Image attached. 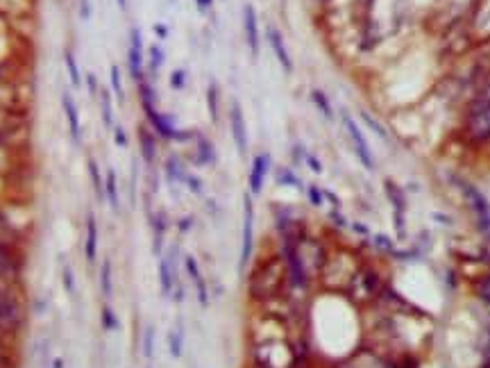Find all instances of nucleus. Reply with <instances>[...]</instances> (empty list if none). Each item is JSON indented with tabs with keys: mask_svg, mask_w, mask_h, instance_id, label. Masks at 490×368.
<instances>
[{
	"mask_svg": "<svg viewBox=\"0 0 490 368\" xmlns=\"http://www.w3.org/2000/svg\"><path fill=\"white\" fill-rule=\"evenodd\" d=\"M286 275V266L282 259H270L268 264H263L259 271H254L252 280H250V293L254 298H268L279 291L282 280Z\"/></svg>",
	"mask_w": 490,
	"mask_h": 368,
	"instance_id": "1",
	"label": "nucleus"
},
{
	"mask_svg": "<svg viewBox=\"0 0 490 368\" xmlns=\"http://www.w3.org/2000/svg\"><path fill=\"white\" fill-rule=\"evenodd\" d=\"M252 248H254V202H252V193L248 191L243 196V234H241V259H239L241 271H245V266L250 264Z\"/></svg>",
	"mask_w": 490,
	"mask_h": 368,
	"instance_id": "2",
	"label": "nucleus"
},
{
	"mask_svg": "<svg viewBox=\"0 0 490 368\" xmlns=\"http://www.w3.org/2000/svg\"><path fill=\"white\" fill-rule=\"evenodd\" d=\"M341 118H343V125H345V130H347V137H350L352 146H354L356 157H359V161L363 164V166H365L367 171H375V157H372V150H370V146H367V141H365V137H363V132H361V128H359V123H356L350 114H347V111H343Z\"/></svg>",
	"mask_w": 490,
	"mask_h": 368,
	"instance_id": "3",
	"label": "nucleus"
},
{
	"mask_svg": "<svg viewBox=\"0 0 490 368\" xmlns=\"http://www.w3.org/2000/svg\"><path fill=\"white\" fill-rule=\"evenodd\" d=\"M350 291L354 295V300L359 302L375 298L377 291H379V275L372 269H363L359 273H354L350 280Z\"/></svg>",
	"mask_w": 490,
	"mask_h": 368,
	"instance_id": "4",
	"label": "nucleus"
},
{
	"mask_svg": "<svg viewBox=\"0 0 490 368\" xmlns=\"http://www.w3.org/2000/svg\"><path fill=\"white\" fill-rule=\"evenodd\" d=\"M467 135L472 141L490 139V100L479 102L467 118Z\"/></svg>",
	"mask_w": 490,
	"mask_h": 368,
	"instance_id": "5",
	"label": "nucleus"
},
{
	"mask_svg": "<svg viewBox=\"0 0 490 368\" xmlns=\"http://www.w3.org/2000/svg\"><path fill=\"white\" fill-rule=\"evenodd\" d=\"M270 168H272V159L268 152H259V155L252 157L250 173H248V191L252 196H259L263 191V184H265V178H268Z\"/></svg>",
	"mask_w": 490,
	"mask_h": 368,
	"instance_id": "6",
	"label": "nucleus"
},
{
	"mask_svg": "<svg viewBox=\"0 0 490 368\" xmlns=\"http://www.w3.org/2000/svg\"><path fill=\"white\" fill-rule=\"evenodd\" d=\"M230 130H232V139H234V146H237L239 155L245 157L248 155V125H245V116H243V109L239 105V100H232V107H230Z\"/></svg>",
	"mask_w": 490,
	"mask_h": 368,
	"instance_id": "7",
	"label": "nucleus"
},
{
	"mask_svg": "<svg viewBox=\"0 0 490 368\" xmlns=\"http://www.w3.org/2000/svg\"><path fill=\"white\" fill-rule=\"evenodd\" d=\"M458 187H461L463 196L470 200V207H472V211L477 214L479 225H482L484 230H490V204L482 196V191H479L477 187H472L470 182H463V180H458Z\"/></svg>",
	"mask_w": 490,
	"mask_h": 368,
	"instance_id": "8",
	"label": "nucleus"
},
{
	"mask_svg": "<svg viewBox=\"0 0 490 368\" xmlns=\"http://www.w3.org/2000/svg\"><path fill=\"white\" fill-rule=\"evenodd\" d=\"M127 68H130L132 80H137V82L143 80V39H141V30L139 27H132L130 30Z\"/></svg>",
	"mask_w": 490,
	"mask_h": 368,
	"instance_id": "9",
	"label": "nucleus"
},
{
	"mask_svg": "<svg viewBox=\"0 0 490 368\" xmlns=\"http://www.w3.org/2000/svg\"><path fill=\"white\" fill-rule=\"evenodd\" d=\"M384 189H386V196L391 198L393 202V219H395V232H397V237L404 239V234H406V223H404V211H406V200H404V193L402 189L397 187L395 182L388 180L384 184Z\"/></svg>",
	"mask_w": 490,
	"mask_h": 368,
	"instance_id": "10",
	"label": "nucleus"
},
{
	"mask_svg": "<svg viewBox=\"0 0 490 368\" xmlns=\"http://www.w3.org/2000/svg\"><path fill=\"white\" fill-rule=\"evenodd\" d=\"M243 30H245V41H248L250 53L257 57L259 55V46H261L259 18H257V9H254L250 3L243 5Z\"/></svg>",
	"mask_w": 490,
	"mask_h": 368,
	"instance_id": "11",
	"label": "nucleus"
},
{
	"mask_svg": "<svg viewBox=\"0 0 490 368\" xmlns=\"http://www.w3.org/2000/svg\"><path fill=\"white\" fill-rule=\"evenodd\" d=\"M61 109H64V116H66L68 135L77 146V143L82 141V121H80V111H77V105H75V98L70 96L68 91L61 94Z\"/></svg>",
	"mask_w": 490,
	"mask_h": 368,
	"instance_id": "12",
	"label": "nucleus"
},
{
	"mask_svg": "<svg viewBox=\"0 0 490 368\" xmlns=\"http://www.w3.org/2000/svg\"><path fill=\"white\" fill-rule=\"evenodd\" d=\"M265 37H268V44L272 48L275 57H277L279 66L284 68V73H293V59L289 55V48H286V41H284L279 30L275 25H268V27H265Z\"/></svg>",
	"mask_w": 490,
	"mask_h": 368,
	"instance_id": "13",
	"label": "nucleus"
},
{
	"mask_svg": "<svg viewBox=\"0 0 490 368\" xmlns=\"http://www.w3.org/2000/svg\"><path fill=\"white\" fill-rule=\"evenodd\" d=\"M177 269H175V259H172V250L170 254H161L159 257V286L163 295H170L175 289L177 282Z\"/></svg>",
	"mask_w": 490,
	"mask_h": 368,
	"instance_id": "14",
	"label": "nucleus"
},
{
	"mask_svg": "<svg viewBox=\"0 0 490 368\" xmlns=\"http://www.w3.org/2000/svg\"><path fill=\"white\" fill-rule=\"evenodd\" d=\"M84 259L89 264L98 259V221L94 214H89L84 223Z\"/></svg>",
	"mask_w": 490,
	"mask_h": 368,
	"instance_id": "15",
	"label": "nucleus"
},
{
	"mask_svg": "<svg viewBox=\"0 0 490 368\" xmlns=\"http://www.w3.org/2000/svg\"><path fill=\"white\" fill-rule=\"evenodd\" d=\"M18 319H20V305L12 295L0 291V323H18Z\"/></svg>",
	"mask_w": 490,
	"mask_h": 368,
	"instance_id": "16",
	"label": "nucleus"
},
{
	"mask_svg": "<svg viewBox=\"0 0 490 368\" xmlns=\"http://www.w3.org/2000/svg\"><path fill=\"white\" fill-rule=\"evenodd\" d=\"M105 200L111 207V211H118L120 209V193H118V176L114 168L107 171L105 176Z\"/></svg>",
	"mask_w": 490,
	"mask_h": 368,
	"instance_id": "17",
	"label": "nucleus"
},
{
	"mask_svg": "<svg viewBox=\"0 0 490 368\" xmlns=\"http://www.w3.org/2000/svg\"><path fill=\"white\" fill-rule=\"evenodd\" d=\"M100 116L102 123H105L107 130H114V105H111V89L102 87L100 89Z\"/></svg>",
	"mask_w": 490,
	"mask_h": 368,
	"instance_id": "18",
	"label": "nucleus"
},
{
	"mask_svg": "<svg viewBox=\"0 0 490 368\" xmlns=\"http://www.w3.org/2000/svg\"><path fill=\"white\" fill-rule=\"evenodd\" d=\"M87 168H89L91 187H94V193H96L98 202H105V180H102V173H100L98 161H96L94 157H89V161H87Z\"/></svg>",
	"mask_w": 490,
	"mask_h": 368,
	"instance_id": "19",
	"label": "nucleus"
},
{
	"mask_svg": "<svg viewBox=\"0 0 490 368\" xmlns=\"http://www.w3.org/2000/svg\"><path fill=\"white\" fill-rule=\"evenodd\" d=\"M277 184H279V187L298 189V191H304V187H306V184L298 178V173H295L293 168H289V166H279L277 168Z\"/></svg>",
	"mask_w": 490,
	"mask_h": 368,
	"instance_id": "20",
	"label": "nucleus"
},
{
	"mask_svg": "<svg viewBox=\"0 0 490 368\" xmlns=\"http://www.w3.org/2000/svg\"><path fill=\"white\" fill-rule=\"evenodd\" d=\"M139 143H141V157L146 159V164H152L155 161V137L150 135L148 130H139Z\"/></svg>",
	"mask_w": 490,
	"mask_h": 368,
	"instance_id": "21",
	"label": "nucleus"
},
{
	"mask_svg": "<svg viewBox=\"0 0 490 368\" xmlns=\"http://www.w3.org/2000/svg\"><path fill=\"white\" fill-rule=\"evenodd\" d=\"M187 176H189V171H187V166H184V164H182L180 159L170 157V159L166 161V178H168L170 182L184 184V182H187Z\"/></svg>",
	"mask_w": 490,
	"mask_h": 368,
	"instance_id": "22",
	"label": "nucleus"
},
{
	"mask_svg": "<svg viewBox=\"0 0 490 368\" xmlns=\"http://www.w3.org/2000/svg\"><path fill=\"white\" fill-rule=\"evenodd\" d=\"M64 66H66V73H68L70 85H73L75 89H80V87H82L80 64H77V59H75V55H73V53H70V50H66V55H64Z\"/></svg>",
	"mask_w": 490,
	"mask_h": 368,
	"instance_id": "23",
	"label": "nucleus"
},
{
	"mask_svg": "<svg viewBox=\"0 0 490 368\" xmlns=\"http://www.w3.org/2000/svg\"><path fill=\"white\" fill-rule=\"evenodd\" d=\"M100 291L105 298H111L114 295V282H111V262L105 259L100 266Z\"/></svg>",
	"mask_w": 490,
	"mask_h": 368,
	"instance_id": "24",
	"label": "nucleus"
},
{
	"mask_svg": "<svg viewBox=\"0 0 490 368\" xmlns=\"http://www.w3.org/2000/svg\"><path fill=\"white\" fill-rule=\"evenodd\" d=\"M311 102H313L315 107H318V111H320V114H322L327 121L334 118V107H332V102H329V98H327L320 89H313V91H311Z\"/></svg>",
	"mask_w": 490,
	"mask_h": 368,
	"instance_id": "25",
	"label": "nucleus"
},
{
	"mask_svg": "<svg viewBox=\"0 0 490 368\" xmlns=\"http://www.w3.org/2000/svg\"><path fill=\"white\" fill-rule=\"evenodd\" d=\"M109 82H111V94H114L120 102L125 100V89H122V78H120L118 64H111V68H109Z\"/></svg>",
	"mask_w": 490,
	"mask_h": 368,
	"instance_id": "26",
	"label": "nucleus"
},
{
	"mask_svg": "<svg viewBox=\"0 0 490 368\" xmlns=\"http://www.w3.org/2000/svg\"><path fill=\"white\" fill-rule=\"evenodd\" d=\"M14 273H16V259L12 257V252H7L0 245V278H9Z\"/></svg>",
	"mask_w": 490,
	"mask_h": 368,
	"instance_id": "27",
	"label": "nucleus"
},
{
	"mask_svg": "<svg viewBox=\"0 0 490 368\" xmlns=\"http://www.w3.org/2000/svg\"><path fill=\"white\" fill-rule=\"evenodd\" d=\"M359 118L365 123L367 128H370V130L375 132L377 137H379V139H386V141H388V132H386V128H384V125H379V121H377V118L370 114V111L361 109V111H359Z\"/></svg>",
	"mask_w": 490,
	"mask_h": 368,
	"instance_id": "28",
	"label": "nucleus"
},
{
	"mask_svg": "<svg viewBox=\"0 0 490 368\" xmlns=\"http://www.w3.org/2000/svg\"><path fill=\"white\" fill-rule=\"evenodd\" d=\"M148 55H150V73H152V78H155V73L163 66V59H166V55H163V48L159 44H152L148 48Z\"/></svg>",
	"mask_w": 490,
	"mask_h": 368,
	"instance_id": "29",
	"label": "nucleus"
},
{
	"mask_svg": "<svg viewBox=\"0 0 490 368\" xmlns=\"http://www.w3.org/2000/svg\"><path fill=\"white\" fill-rule=\"evenodd\" d=\"M100 323H102V330H107V332H114L118 330V319H116V314L111 307H102V312H100Z\"/></svg>",
	"mask_w": 490,
	"mask_h": 368,
	"instance_id": "30",
	"label": "nucleus"
},
{
	"mask_svg": "<svg viewBox=\"0 0 490 368\" xmlns=\"http://www.w3.org/2000/svg\"><path fill=\"white\" fill-rule=\"evenodd\" d=\"M216 161V152H213L211 143L207 139H200L198 143V164H213Z\"/></svg>",
	"mask_w": 490,
	"mask_h": 368,
	"instance_id": "31",
	"label": "nucleus"
},
{
	"mask_svg": "<svg viewBox=\"0 0 490 368\" xmlns=\"http://www.w3.org/2000/svg\"><path fill=\"white\" fill-rule=\"evenodd\" d=\"M168 345H170V355L175 357H182V345H184V332H182V327H177V330H172L168 334Z\"/></svg>",
	"mask_w": 490,
	"mask_h": 368,
	"instance_id": "32",
	"label": "nucleus"
},
{
	"mask_svg": "<svg viewBox=\"0 0 490 368\" xmlns=\"http://www.w3.org/2000/svg\"><path fill=\"white\" fill-rule=\"evenodd\" d=\"M295 152H298V155L304 159V164H306V166H309L313 173H322V161L318 159V157H315L313 155V152H309V150H304L302 146H298V148H295Z\"/></svg>",
	"mask_w": 490,
	"mask_h": 368,
	"instance_id": "33",
	"label": "nucleus"
},
{
	"mask_svg": "<svg viewBox=\"0 0 490 368\" xmlns=\"http://www.w3.org/2000/svg\"><path fill=\"white\" fill-rule=\"evenodd\" d=\"M304 193H306V198H309V202L313 204V207H322V204H325V193H322V189L318 187V184H306Z\"/></svg>",
	"mask_w": 490,
	"mask_h": 368,
	"instance_id": "34",
	"label": "nucleus"
},
{
	"mask_svg": "<svg viewBox=\"0 0 490 368\" xmlns=\"http://www.w3.org/2000/svg\"><path fill=\"white\" fill-rule=\"evenodd\" d=\"M61 282H64V289H66L68 295H75V291H77V286H75V275H73V269H70L68 264L64 266V271H61Z\"/></svg>",
	"mask_w": 490,
	"mask_h": 368,
	"instance_id": "35",
	"label": "nucleus"
},
{
	"mask_svg": "<svg viewBox=\"0 0 490 368\" xmlns=\"http://www.w3.org/2000/svg\"><path fill=\"white\" fill-rule=\"evenodd\" d=\"M143 355L148 360L155 355V327H146V334H143Z\"/></svg>",
	"mask_w": 490,
	"mask_h": 368,
	"instance_id": "36",
	"label": "nucleus"
},
{
	"mask_svg": "<svg viewBox=\"0 0 490 368\" xmlns=\"http://www.w3.org/2000/svg\"><path fill=\"white\" fill-rule=\"evenodd\" d=\"M207 102H209L211 121H218V89H216V85L209 87V91H207Z\"/></svg>",
	"mask_w": 490,
	"mask_h": 368,
	"instance_id": "37",
	"label": "nucleus"
},
{
	"mask_svg": "<svg viewBox=\"0 0 490 368\" xmlns=\"http://www.w3.org/2000/svg\"><path fill=\"white\" fill-rule=\"evenodd\" d=\"M170 87L177 89V91H182L184 87H187V70H182V68L172 70V73H170Z\"/></svg>",
	"mask_w": 490,
	"mask_h": 368,
	"instance_id": "38",
	"label": "nucleus"
},
{
	"mask_svg": "<svg viewBox=\"0 0 490 368\" xmlns=\"http://www.w3.org/2000/svg\"><path fill=\"white\" fill-rule=\"evenodd\" d=\"M184 266H187V271H189V278L193 280V282H198L200 278H202V273H200V266H198V262H196V257H189L184 259Z\"/></svg>",
	"mask_w": 490,
	"mask_h": 368,
	"instance_id": "39",
	"label": "nucleus"
},
{
	"mask_svg": "<svg viewBox=\"0 0 490 368\" xmlns=\"http://www.w3.org/2000/svg\"><path fill=\"white\" fill-rule=\"evenodd\" d=\"M375 245L379 250H386V252H391V254H395V245H393V241L386 237V234H377L375 237Z\"/></svg>",
	"mask_w": 490,
	"mask_h": 368,
	"instance_id": "40",
	"label": "nucleus"
},
{
	"mask_svg": "<svg viewBox=\"0 0 490 368\" xmlns=\"http://www.w3.org/2000/svg\"><path fill=\"white\" fill-rule=\"evenodd\" d=\"M477 293H479V298H482L486 305H490V275H488V278H484L482 284L477 286Z\"/></svg>",
	"mask_w": 490,
	"mask_h": 368,
	"instance_id": "41",
	"label": "nucleus"
},
{
	"mask_svg": "<svg viewBox=\"0 0 490 368\" xmlns=\"http://www.w3.org/2000/svg\"><path fill=\"white\" fill-rule=\"evenodd\" d=\"M111 135H114V143H116L118 148H127V135H125V130H122L120 125H114Z\"/></svg>",
	"mask_w": 490,
	"mask_h": 368,
	"instance_id": "42",
	"label": "nucleus"
},
{
	"mask_svg": "<svg viewBox=\"0 0 490 368\" xmlns=\"http://www.w3.org/2000/svg\"><path fill=\"white\" fill-rule=\"evenodd\" d=\"M184 184H187V189L189 191H193V193H198V196H200V193H202V180L200 178H196V176H191V173H189V176H187V182H184Z\"/></svg>",
	"mask_w": 490,
	"mask_h": 368,
	"instance_id": "43",
	"label": "nucleus"
},
{
	"mask_svg": "<svg viewBox=\"0 0 490 368\" xmlns=\"http://www.w3.org/2000/svg\"><path fill=\"white\" fill-rule=\"evenodd\" d=\"M196 286H198V300H200V305H202V307H207V305H209V291H207V284H204V280L200 278V280L196 282Z\"/></svg>",
	"mask_w": 490,
	"mask_h": 368,
	"instance_id": "44",
	"label": "nucleus"
},
{
	"mask_svg": "<svg viewBox=\"0 0 490 368\" xmlns=\"http://www.w3.org/2000/svg\"><path fill=\"white\" fill-rule=\"evenodd\" d=\"M91 16H94V7H91L89 0H80V20H91Z\"/></svg>",
	"mask_w": 490,
	"mask_h": 368,
	"instance_id": "45",
	"label": "nucleus"
},
{
	"mask_svg": "<svg viewBox=\"0 0 490 368\" xmlns=\"http://www.w3.org/2000/svg\"><path fill=\"white\" fill-rule=\"evenodd\" d=\"M87 89H89V96H98L100 94V89H98V80L94 73H87Z\"/></svg>",
	"mask_w": 490,
	"mask_h": 368,
	"instance_id": "46",
	"label": "nucleus"
},
{
	"mask_svg": "<svg viewBox=\"0 0 490 368\" xmlns=\"http://www.w3.org/2000/svg\"><path fill=\"white\" fill-rule=\"evenodd\" d=\"M211 5H213V0H196V7H198V12H209L211 9Z\"/></svg>",
	"mask_w": 490,
	"mask_h": 368,
	"instance_id": "47",
	"label": "nucleus"
},
{
	"mask_svg": "<svg viewBox=\"0 0 490 368\" xmlns=\"http://www.w3.org/2000/svg\"><path fill=\"white\" fill-rule=\"evenodd\" d=\"M152 30H155V35L159 37V39H166L168 37V27L166 25H161V23H157L155 27H152Z\"/></svg>",
	"mask_w": 490,
	"mask_h": 368,
	"instance_id": "48",
	"label": "nucleus"
},
{
	"mask_svg": "<svg viewBox=\"0 0 490 368\" xmlns=\"http://www.w3.org/2000/svg\"><path fill=\"white\" fill-rule=\"evenodd\" d=\"M116 5H118L120 9H125V7H127V0H116Z\"/></svg>",
	"mask_w": 490,
	"mask_h": 368,
	"instance_id": "49",
	"label": "nucleus"
},
{
	"mask_svg": "<svg viewBox=\"0 0 490 368\" xmlns=\"http://www.w3.org/2000/svg\"><path fill=\"white\" fill-rule=\"evenodd\" d=\"M384 368H404V366H395V364H386Z\"/></svg>",
	"mask_w": 490,
	"mask_h": 368,
	"instance_id": "50",
	"label": "nucleus"
},
{
	"mask_svg": "<svg viewBox=\"0 0 490 368\" xmlns=\"http://www.w3.org/2000/svg\"><path fill=\"white\" fill-rule=\"evenodd\" d=\"M282 3H286V0H282Z\"/></svg>",
	"mask_w": 490,
	"mask_h": 368,
	"instance_id": "51",
	"label": "nucleus"
}]
</instances>
